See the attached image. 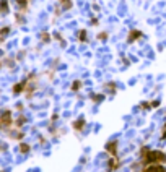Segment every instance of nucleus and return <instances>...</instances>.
<instances>
[{
  "label": "nucleus",
  "mask_w": 166,
  "mask_h": 172,
  "mask_svg": "<svg viewBox=\"0 0 166 172\" xmlns=\"http://www.w3.org/2000/svg\"><path fill=\"white\" fill-rule=\"evenodd\" d=\"M8 31H10V28H4V29H2V31H0V34H2V36H5Z\"/></svg>",
  "instance_id": "obj_12"
},
{
  "label": "nucleus",
  "mask_w": 166,
  "mask_h": 172,
  "mask_svg": "<svg viewBox=\"0 0 166 172\" xmlns=\"http://www.w3.org/2000/svg\"><path fill=\"white\" fill-rule=\"evenodd\" d=\"M93 99H95V101H103V96H98V94H96V96H93Z\"/></svg>",
  "instance_id": "obj_14"
},
{
  "label": "nucleus",
  "mask_w": 166,
  "mask_h": 172,
  "mask_svg": "<svg viewBox=\"0 0 166 172\" xmlns=\"http://www.w3.org/2000/svg\"><path fill=\"white\" fill-rule=\"evenodd\" d=\"M0 123H2V125H5V127L11 125V114L8 112V110H5V112L2 114V117H0Z\"/></svg>",
  "instance_id": "obj_3"
},
{
  "label": "nucleus",
  "mask_w": 166,
  "mask_h": 172,
  "mask_svg": "<svg viewBox=\"0 0 166 172\" xmlns=\"http://www.w3.org/2000/svg\"><path fill=\"white\" fill-rule=\"evenodd\" d=\"M140 154H142V158H143V164L145 166L166 162V154L163 151H160V149H153V151H150L148 148H142Z\"/></svg>",
  "instance_id": "obj_1"
},
{
  "label": "nucleus",
  "mask_w": 166,
  "mask_h": 172,
  "mask_svg": "<svg viewBox=\"0 0 166 172\" xmlns=\"http://www.w3.org/2000/svg\"><path fill=\"white\" fill-rule=\"evenodd\" d=\"M18 4H20L23 8H25V7H26V0H18Z\"/></svg>",
  "instance_id": "obj_13"
},
{
  "label": "nucleus",
  "mask_w": 166,
  "mask_h": 172,
  "mask_svg": "<svg viewBox=\"0 0 166 172\" xmlns=\"http://www.w3.org/2000/svg\"><path fill=\"white\" fill-rule=\"evenodd\" d=\"M156 171H158V164H148L145 166L142 172H156Z\"/></svg>",
  "instance_id": "obj_6"
},
{
  "label": "nucleus",
  "mask_w": 166,
  "mask_h": 172,
  "mask_svg": "<svg viewBox=\"0 0 166 172\" xmlns=\"http://www.w3.org/2000/svg\"><path fill=\"white\" fill-rule=\"evenodd\" d=\"M80 84H81V83H80V81H75V83H73V84H72V89H73V91H77V89H78V88H80Z\"/></svg>",
  "instance_id": "obj_10"
},
{
  "label": "nucleus",
  "mask_w": 166,
  "mask_h": 172,
  "mask_svg": "<svg viewBox=\"0 0 166 172\" xmlns=\"http://www.w3.org/2000/svg\"><path fill=\"white\" fill-rule=\"evenodd\" d=\"M161 138H163V140H166V125H165V130H163V133H161Z\"/></svg>",
  "instance_id": "obj_15"
},
{
  "label": "nucleus",
  "mask_w": 166,
  "mask_h": 172,
  "mask_svg": "<svg viewBox=\"0 0 166 172\" xmlns=\"http://www.w3.org/2000/svg\"><path fill=\"white\" fill-rule=\"evenodd\" d=\"M106 151L109 153L111 156H116V154H117V141H114V140L108 141V144H106Z\"/></svg>",
  "instance_id": "obj_2"
},
{
  "label": "nucleus",
  "mask_w": 166,
  "mask_h": 172,
  "mask_svg": "<svg viewBox=\"0 0 166 172\" xmlns=\"http://www.w3.org/2000/svg\"><path fill=\"white\" fill-rule=\"evenodd\" d=\"M20 151H21V153H28V151H29V144L23 143L21 146H20Z\"/></svg>",
  "instance_id": "obj_9"
},
{
  "label": "nucleus",
  "mask_w": 166,
  "mask_h": 172,
  "mask_svg": "<svg viewBox=\"0 0 166 172\" xmlns=\"http://www.w3.org/2000/svg\"><path fill=\"white\" fill-rule=\"evenodd\" d=\"M83 127H85V119H78L77 122L73 123V128H75V130H78V132L83 130Z\"/></svg>",
  "instance_id": "obj_5"
},
{
  "label": "nucleus",
  "mask_w": 166,
  "mask_h": 172,
  "mask_svg": "<svg viewBox=\"0 0 166 172\" xmlns=\"http://www.w3.org/2000/svg\"><path fill=\"white\" fill-rule=\"evenodd\" d=\"M43 41H49V38H47V34H46V33L43 34Z\"/></svg>",
  "instance_id": "obj_16"
},
{
  "label": "nucleus",
  "mask_w": 166,
  "mask_h": 172,
  "mask_svg": "<svg viewBox=\"0 0 166 172\" xmlns=\"http://www.w3.org/2000/svg\"><path fill=\"white\" fill-rule=\"evenodd\" d=\"M85 36H86V31H85V29H81V31H80V41H85Z\"/></svg>",
  "instance_id": "obj_11"
},
{
  "label": "nucleus",
  "mask_w": 166,
  "mask_h": 172,
  "mask_svg": "<svg viewBox=\"0 0 166 172\" xmlns=\"http://www.w3.org/2000/svg\"><path fill=\"white\" fill-rule=\"evenodd\" d=\"M142 36L140 31H137V29H134V31H130V34H129V42H134L135 39H138Z\"/></svg>",
  "instance_id": "obj_4"
},
{
  "label": "nucleus",
  "mask_w": 166,
  "mask_h": 172,
  "mask_svg": "<svg viewBox=\"0 0 166 172\" xmlns=\"http://www.w3.org/2000/svg\"><path fill=\"white\" fill-rule=\"evenodd\" d=\"M23 89H25V83H20V84H16V86H15V88H13V91L18 94V93H21Z\"/></svg>",
  "instance_id": "obj_8"
},
{
  "label": "nucleus",
  "mask_w": 166,
  "mask_h": 172,
  "mask_svg": "<svg viewBox=\"0 0 166 172\" xmlns=\"http://www.w3.org/2000/svg\"><path fill=\"white\" fill-rule=\"evenodd\" d=\"M108 164H109V171H113V169H117V167H119V161L116 159V156H114L113 159H109V162H108Z\"/></svg>",
  "instance_id": "obj_7"
}]
</instances>
